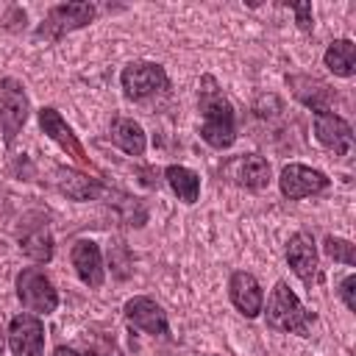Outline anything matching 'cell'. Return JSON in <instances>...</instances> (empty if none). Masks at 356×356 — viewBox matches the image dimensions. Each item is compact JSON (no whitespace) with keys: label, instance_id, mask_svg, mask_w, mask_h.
<instances>
[{"label":"cell","instance_id":"obj_2","mask_svg":"<svg viewBox=\"0 0 356 356\" xmlns=\"http://www.w3.org/2000/svg\"><path fill=\"white\" fill-rule=\"evenodd\" d=\"M264 312V320H267V328L278 331V334H298V337H309L317 314L309 312L300 298L289 289L286 281H275V286L270 289V298H267V309Z\"/></svg>","mask_w":356,"mask_h":356},{"label":"cell","instance_id":"obj_12","mask_svg":"<svg viewBox=\"0 0 356 356\" xmlns=\"http://www.w3.org/2000/svg\"><path fill=\"white\" fill-rule=\"evenodd\" d=\"M122 314L134 328H139V331H145L150 337H170L167 312L147 295H134L131 300H125Z\"/></svg>","mask_w":356,"mask_h":356},{"label":"cell","instance_id":"obj_7","mask_svg":"<svg viewBox=\"0 0 356 356\" xmlns=\"http://www.w3.org/2000/svg\"><path fill=\"white\" fill-rule=\"evenodd\" d=\"M331 186V178L323 170H314L309 164H286L278 175V189L286 200H303L312 195H323Z\"/></svg>","mask_w":356,"mask_h":356},{"label":"cell","instance_id":"obj_11","mask_svg":"<svg viewBox=\"0 0 356 356\" xmlns=\"http://www.w3.org/2000/svg\"><path fill=\"white\" fill-rule=\"evenodd\" d=\"M286 264L292 267V273L312 289L320 281V256H317V245L314 236L309 231H295L286 242Z\"/></svg>","mask_w":356,"mask_h":356},{"label":"cell","instance_id":"obj_26","mask_svg":"<svg viewBox=\"0 0 356 356\" xmlns=\"http://www.w3.org/2000/svg\"><path fill=\"white\" fill-rule=\"evenodd\" d=\"M3 350H6V334H3V328H0V356H3Z\"/></svg>","mask_w":356,"mask_h":356},{"label":"cell","instance_id":"obj_15","mask_svg":"<svg viewBox=\"0 0 356 356\" xmlns=\"http://www.w3.org/2000/svg\"><path fill=\"white\" fill-rule=\"evenodd\" d=\"M70 261H72L75 275L81 278V284H86L89 289H100L103 286V281H106L103 253H100L95 239H78L70 248Z\"/></svg>","mask_w":356,"mask_h":356},{"label":"cell","instance_id":"obj_9","mask_svg":"<svg viewBox=\"0 0 356 356\" xmlns=\"http://www.w3.org/2000/svg\"><path fill=\"white\" fill-rule=\"evenodd\" d=\"M6 339H8V350L14 356H42V350H44V323H42V317L31 314V312L14 314L11 323H8Z\"/></svg>","mask_w":356,"mask_h":356},{"label":"cell","instance_id":"obj_18","mask_svg":"<svg viewBox=\"0 0 356 356\" xmlns=\"http://www.w3.org/2000/svg\"><path fill=\"white\" fill-rule=\"evenodd\" d=\"M56 175H58L56 178L58 189L70 200H95V197H100L106 192L97 178H89V175H83L78 170H56Z\"/></svg>","mask_w":356,"mask_h":356},{"label":"cell","instance_id":"obj_1","mask_svg":"<svg viewBox=\"0 0 356 356\" xmlns=\"http://www.w3.org/2000/svg\"><path fill=\"white\" fill-rule=\"evenodd\" d=\"M197 108H200V139L214 150H228L236 142V117L231 100L222 95L214 75H203L197 83Z\"/></svg>","mask_w":356,"mask_h":356},{"label":"cell","instance_id":"obj_10","mask_svg":"<svg viewBox=\"0 0 356 356\" xmlns=\"http://www.w3.org/2000/svg\"><path fill=\"white\" fill-rule=\"evenodd\" d=\"M39 128L44 131V136L47 139H53L75 164H81V167H89V170H95V164H92V159H89V153L83 150V145L78 142V136H75V131L67 125V120L58 114V108H53V106H44V108H39Z\"/></svg>","mask_w":356,"mask_h":356},{"label":"cell","instance_id":"obj_14","mask_svg":"<svg viewBox=\"0 0 356 356\" xmlns=\"http://www.w3.org/2000/svg\"><path fill=\"white\" fill-rule=\"evenodd\" d=\"M228 300L234 303V309H236L242 317L253 320V317H259L261 309H264V289H261V284L256 281L253 273H248V270H234L231 278H228Z\"/></svg>","mask_w":356,"mask_h":356},{"label":"cell","instance_id":"obj_8","mask_svg":"<svg viewBox=\"0 0 356 356\" xmlns=\"http://www.w3.org/2000/svg\"><path fill=\"white\" fill-rule=\"evenodd\" d=\"M222 175L242 186V189H250V192H261L270 186V178H273V170H270V161L259 153H239L234 159H228L222 164Z\"/></svg>","mask_w":356,"mask_h":356},{"label":"cell","instance_id":"obj_19","mask_svg":"<svg viewBox=\"0 0 356 356\" xmlns=\"http://www.w3.org/2000/svg\"><path fill=\"white\" fill-rule=\"evenodd\" d=\"M19 250L36 264H47L53 259V234L47 228V220L19 231Z\"/></svg>","mask_w":356,"mask_h":356},{"label":"cell","instance_id":"obj_20","mask_svg":"<svg viewBox=\"0 0 356 356\" xmlns=\"http://www.w3.org/2000/svg\"><path fill=\"white\" fill-rule=\"evenodd\" d=\"M164 181L178 195L181 203H186V206L197 203V197H200V175L195 170H189L184 164H170L164 170Z\"/></svg>","mask_w":356,"mask_h":356},{"label":"cell","instance_id":"obj_13","mask_svg":"<svg viewBox=\"0 0 356 356\" xmlns=\"http://www.w3.org/2000/svg\"><path fill=\"white\" fill-rule=\"evenodd\" d=\"M314 136L337 159L348 156L350 147H353V128H350V122L345 117L334 114V111H317L314 114Z\"/></svg>","mask_w":356,"mask_h":356},{"label":"cell","instance_id":"obj_21","mask_svg":"<svg viewBox=\"0 0 356 356\" xmlns=\"http://www.w3.org/2000/svg\"><path fill=\"white\" fill-rule=\"evenodd\" d=\"M323 64L337 78H350L356 72V44L350 39H334L323 53Z\"/></svg>","mask_w":356,"mask_h":356},{"label":"cell","instance_id":"obj_16","mask_svg":"<svg viewBox=\"0 0 356 356\" xmlns=\"http://www.w3.org/2000/svg\"><path fill=\"white\" fill-rule=\"evenodd\" d=\"M286 83L295 95V100H300L306 108H312L314 114L317 111H331V103H334V89L314 78V75H286Z\"/></svg>","mask_w":356,"mask_h":356},{"label":"cell","instance_id":"obj_17","mask_svg":"<svg viewBox=\"0 0 356 356\" xmlns=\"http://www.w3.org/2000/svg\"><path fill=\"white\" fill-rule=\"evenodd\" d=\"M108 136H111V142H114L122 153H128V156H134V159H136V156H145V150H147L145 128H142L136 120H131V117H114Z\"/></svg>","mask_w":356,"mask_h":356},{"label":"cell","instance_id":"obj_5","mask_svg":"<svg viewBox=\"0 0 356 356\" xmlns=\"http://www.w3.org/2000/svg\"><path fill=\"white\" fill-rule=\"evenodd\" d=\"M17 298L31 314H53L58 309V292L42 267H22L17 273Z\"/></svg>","mask_w":356,"mask_h":356},{"label":"cell","instance_id":"obj_24","mask_svg":"<svg viewBox=\"0 0 356 356\" xmlns=\"http://www.w3.org/2000/svg\"><path fill=\"white\" fill-rule=\"evenodd\" d=\"M292 8V14H295V19H298V28L303 31V33H309L312 28H314V22H312V3H295V6H289Z\"/></svg>","mask_w":356,"mask_h":356},{"label":"cell","instance_id":"obj_25","mask_svg":"<svg viewBox=\"0 0 356 356\" xmlns=\"http://www.w3.org/2000/svg\"><path fill=\"white\" fill-rule=\"evenodd\" d=\"M53 356H81L75 348H67V345H58L56 350H53Z\"/></svg>","mask_w":356,"mask_h":356},{"label":"cell","instance_id":"obj_3","mask_svg":"<svg viewBox=\"0 0 356 356\" xmlns=\"http://www.w3.org/2000/svg\"><path fill=\"white\" fill-rule=\"evenodd\" d=\"M95 17H97V6H95V3H58V6H53V8L44 14V19L36 25V39L58 42V39H64L67 33L92 25Z\"/></svg>","mask_w":356,"mask_h":356},{"label":"cell","instance_id":"obj_27","mask_svg":"<svg viewBox=\"0 0 356 356\" xmlns=\"http://www.w3.org/2000/svg\"><path fill=\"white\" fill-rule=\"evenodd\" d=\"M211 356H214V353H211Z\"/></svg>","mask_w":356,"mask_h":356},{"label":"cell","instance_id":"obj_23","mask_svg":"<svg viewBox=\"0 0 356 356\" xmlns=\"http://www.w3.org/2000/svg\"><path fill=\"white\" fill-rule=\"evenodd\" d=\"M337 295L342 298V303H345V309H348V312H356V275H353V273H350V275H345V278L339 281Z\"/></svg>","mask_w":356,"mask_h":356},{"label":"cell","instance_id":"obj_4","mask_svg":"<svg viewBox=\"0 0 356 356\" xmlns=\"http://www.w3.org/2000/svg\"><path fill=\"white\" fill-rule=\"evenodd\" d=\"M120 86H122V95L128 100L142 103L147 97L164 95L170 89V75L156 61H131L120 72Z\"/></svg>","mask_w":356,"mask_h":356},{"label":"cell","instance_id":"obj_22","mask_svg":"<svg viewBox=\"0 0 356 356\" xmlns=\"http://www.w3.org/2000/svg\"><path fill=\"white\" fill-rule=\"evenodd\" d=\"M323 250H325L328 259L342 261V264H348V267H356V248H353L350 239H342V236H334V234H331V236H325Z\"/></svg>","mask_w":356,"mask_h":356},{"label":"cell","instance_id":"obj_6","mask_svg":"<svg viewBox=\"0 0 356 356\" xmlns=\"http://www.w3.org/2000/svg\"><path fill=\"white\" fill-rule=\"evenodd\" d=\"M28 117H31V100H28L22 81L0 78V131H3L6 145H11L17 139V134L25 128Z\"/></svg>","mask_w":356,"mask_h":356}]
</instances>
